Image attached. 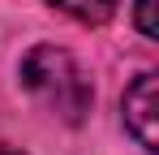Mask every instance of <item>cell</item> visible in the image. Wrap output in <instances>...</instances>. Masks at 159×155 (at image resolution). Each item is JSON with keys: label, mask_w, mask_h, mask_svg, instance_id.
<instances>
[{"label": "cell", "mask_w": 159, "mask_h": 155, "mask_svg": "<svg viewBox=\"0 0 159 155\" xmlns=\"http://www.w3.org/2000/svg\"><path fill=\"white\" fill-rule=\"evenodd\" d=\"M125 129L138 138V147L155 151L159 147V95H155V73H138L133 86L125 91Z\"/></svg>", "instance_id": "7a4b0ae2"}, {"label": "cell", "mask_w": 159, "mask_h": 155, "mask_svg": "<svg viewBox=\"0 0 159 155\" xmlns=\"http://www.w3.org/2000/svg\"><path fill=\"white\" fill-rule=\"evenodd\" d=\"M56 13H65V17H73L78 26H103L116 17V9H120V0H48Z\"/></svg>", "instance_id": "3957f363"}, {"label": "cell", "mask_w": 159, "mask_h": 155, "mask_svg": "<svg viewBox=\"0 0 159 155\" xmlns=\"http://www.w3.org/2000/svg\"><path fill=\"white\" fill-rule=\"evenodd\" d=\"M133 22H138V30L146 35V39H155L159 26H155V0H138L133 4Z\"/></svg>", "instance_id": "277c9868"}, {"label": "cell", "mask_w": 159, "mask_h": 155, "mask_svg": "<svg viewBox=\"0 0 159 155\" xmlns=\"http://www.w3.org/2000/svg\"><path fill=\"white\" fill-rule=\"evenodd\" d=\"M22 86L52 116L69 121V125H78L90 112V99H95L90 78L82 73V65L65 48H56V43H39V48L26 52V60H22Z\"/></svg>", "instance_id": "6da1fadb"}, {"label": "cell", "mask_w": 159, "mask_h": 155, "mask_svg": "<svg viewBox=\"0 0 159 155\" xmlns=\"http://www.w3.org/2000/svg\"><path fill=\"white\" fill-rule=\"evenodd\" d=\"M0 155H17V151H9V147H0Z\"/></svg>", "instance_id": "5b68a950"}]
</instances>
